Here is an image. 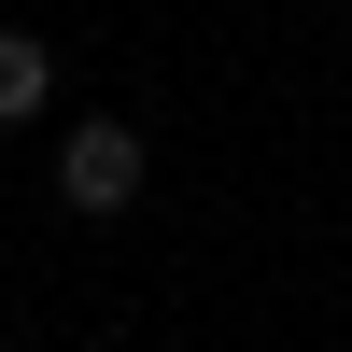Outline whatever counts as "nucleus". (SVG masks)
Instances as JSON below:
<instances>
[{"instance_id":"obj_1","label":"nucleus","mask_w":352,"mask_h":352,"mask_svg":"<svg viewBox=\"0 0 352 352\" xmlns=\"http://www.w3.org/2000/svg\"><path fill=\"white\" fill-rule=\"evenodd\" d=\"M56 197H71V212H141V127L127 113H85V127L56 141Z\"/></svg>"},{"instance_id":"obj_2","label":"nucleus","mask_w":352,"mask_h":352,"mask_svg":"<svg viewBox=\"0 0 352 352\" xmlns=\"http://www.w3.org/2000/svg\"><path fill=\"white\" fill-rule=\"evenodd\" d=\"M43 99H56V43L43 28H0V127H28Z\"/></svg>"}]
</instances>
